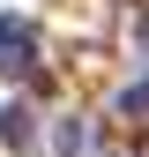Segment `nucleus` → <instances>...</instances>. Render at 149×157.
Masks as SVG:
<instances>
[{"label": "nucleus", "instance_id": "f257e3e1", "mask_svg": "<svg viewBox=\"0 0 149 157\" xmlns=\"http://www.w3.org/2000/svg\"><path fill=\"white\" fill-rule=\"evenodd\" d=\"M37 67V30L23 15H0V75H30Z\"/></svg>", "mask_w": 149, "mask_h": 157}, {"label": "nucleus", "instance_id": "f03ea898", "mask_svg": "<svg viewBox=\"0 0 149 157\" xmlns=\"http://www.w3.org/2000/svg\"><path fill=\"white\" fill-rule=\"evenodd\" d=\"M30 135H37V120H30V105H8V112H0V142H8V150H23Z\"/></svg>", "mask_w": 149, "mask_h": 157}, {"label": "nucleus", "instance_id": "7ed1b4c3", "mask_svg": "<svg viewBox=\"0 0 149 157\" xmlns=\"http://www.w3.org/2000/svg\"><path fill=\"white\" fill-rule=\"evenodd\" d=\"M119 120H149V75L119 90Z\"/></svg>", "mask_w": 149, "mask_h": 157}]
</instances>
